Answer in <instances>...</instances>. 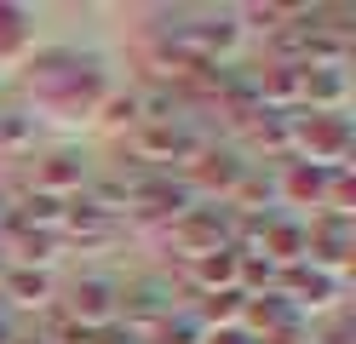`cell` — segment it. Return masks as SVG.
Returning a JSON list of instances; mask_svg holds the SVG:
<instances>
[{
  "instance_id": "1",
  "label": "cell",
  "mask_w": 356,
  "mask_h": 344,
  "mask_svg": "<svg viewBox=\"0 0 356 344\" xmlns=\"http://www.w3.org/2000/svg\"><path fill=\"white\" fill-rule=\"evenodd\" d=\"M207 144H225L213 132L207 115H178V121H149V126H132L121 138V149L132 161H144V172H184Z\"/></svg>"
},
{
  "instance_id": "2",
  "label": "cell",
  "mask_w": 356,
  "mask_h": 344,
  "mask_svg": "<svg viewBox=\"0 0 356 344\" xmlns=\"http://www.w3.org/2000/svg\"><path fill=\"white\" fill-rule=\"evenodd\" d=\"M178 310H184V287L172 281V275H132V281H121V310L115 321L121 327H132L138 338H149L161 321H172Z\"/></svg>"
},
{
  "instance_id": "3",
  "label": "cell",
  "mask_w": 356,
  "mask_h": 344,
  "mask_svg": "<svg viewBox=\"0 0 356 344\" xmlns=\"http://www.w3.org/2000/svg\"><path fill=\"white\" fill-rule=\"evenodd\" d=\"M350 115H316L293 109V161L310 167H350Z\"/></svg>"
},
{
  "instance_id": "4",
  "label": "cell",
  "mask_w": 356,
  "mask_h": 344,
  "mask_svg": "<svg viewBox=\"0 0 356 344\" xmlns=\"http://www.w3.org/2000/svg\"><path fill=\"white\" fill-rule=\"evenodd\" d=\"M230 229H236V213H230L225 201H213V206L195 201L178 224H167V247H172L178 264H190V259H202V252L230 247Z\"/></svg>"
},
{
  "instance_id": "5",
  "label": "cell",
  "mask_w": 356,
  "mask_h": 344,
  "mask_svg": "<svg viewBox=\"0 0 356 344\" xmlns=\"http://www.w3.org/2000/svg\"><path fill=\"white\" fill-rule=\"evenodd\" d=\"M195 206L190 195V183L178 178V172H138L132 178V195H127V218H138V224H178Z\"/></svg>"
},
{
  "instance_id": "6",
  "label": "cell",
  "mask_w": 356,
  "mask_h": 344,
  "mask_svg": "<svg viewBox=\"0 0 356 344\" xmlns=\"http://www.w3.org/2000/svg\"><path fill=\"white\" fill-rule=\"evenodd\" d=\"M248 167H253V161L241 155V144H207L178 178H184L190 195L207 206V201H230V190L241 183V172H248Z\"/></svg>"
},
{
  "instance_id": "7",
  "label": "cell",
  "mask_w": 356,
  "mask_h": 344,
  "mask_svg": "<svg viewBox=\"0 0 356 344\" xmlns=\"http://www.w3.org/2000/svg\"><path fill=\"white\" fill-rule=\"evenodd\" d=\"M167 40L184 46L195 63H225L241 46V23H236V12H202L195 23H167Z\"/></svg>"
},
{
  "instance_id": "8",
  "label": "cell",
  "mask_w": 356,
  "mask_h": 344,
  "mask_svg": "<svg viewBox=\"0 0 356 344\" xmlns=\"http://www.w3.org/2000/svg\"><path fill=\"white\" fill-rule=\"evenodd\" d=\"M58 310L70 316L75 327H86V333H92V327H115V310H121V281H115V275H104V270L75 275Z\"/></svg>"
},
{
  "instance_id": "9",
  "label": "cell",
  "mask_w": 356,
  "mask_h": 344,
  "mask_svg": "<svg viewBox=\"0 0 356 344\" xmlns=\"http://www.w3.org/2000/svg\"><path fill=\"white\" fill-rule=\"evenodd\" d=\"M86 183H92V155L86 149H75V144H58V149H47L35 161V183L29 190H47V195H81Z\"/></svg>"
},
{
  "instance_id": "10",
  "label": "cell",
  "mask_w": 356,
  "mask_h": 344,
  "mask_svg": "<svg viewBox=\"0 0 356 344\" xmlns=\"http://www.w3.org/2000/svg\"><path fill=\"white\" fill-rule=\"evenodd\" d=\"M0 304L6 310H52L58 304V281H52V270H29V264H6V275H0Z\"/></svg>"
},
{
  "instance_id": "11",
  "label": "cell",
  "mask_w": 356,
  "mask_h": 344,
  "mask_svg": "<svg viewBox=\"0 0 356 344\" xmlns=\"http://www.w3.org/2000/svg\"><path fill=\"white\" fill-rule=\"evenodd\" d=\"M230 213H282V190H276V167H264V161H253L248 172H241V183L230 190Z\"/></svg>"
},
{
  "instance_id": "12",
  "label": "cell",
  "mask_w": 356,
  "mask_h": 344,
  "mask_svg": "<svg viewBox=\"0 0 356 344\" xmlns=\"http://www.w3.org/2000/svg\"><path fill=\"white\" fill-rule=\"evenodd\" d=\"M40 138V115L29 104H0V155H24Z\"/></svg>"
},
{
  "instance_id": "13",
  "label": "cell",
  "mask_w": 356,
  "mask_h": 344,
  "mask_svg": "<svg viewBox=\"0 0 356 344\" xmlns=\"http://www.w3.org/2000/svg\"><path fill=\"white\" fill-rule=\"evenodd\" d=\"M29 12L24 6H0V63H24L29 58Z\"/></svg>"
},
{
  "instance_id": "14",
  "label": "cell",
  "mask_w": 356,
  "mask_h": 344,
  "mask_svg": "<svg viewBox=\"0 0 356 344\" xmlns=\"http://www.w3.org/2000/svg\"><path fill=\"white\" fill-rule=\"evenodd\" d=\"M12 344H52V338L40 333V327H17V333H12Z\"/></svg>"
},
{
  "instance_id": "15",
  "label": "cell",
  "mask_w": 356,
  "mask_h": 344,
  "mask_svg": "<svg viewBox=\"0 0 356 344\" xmlns=\"http://www.w3.org/2000/svg\"><path fill=\"white\" fill-rule=\"evenodd\" d=\"M12 333H17V316H12L6 304H0V344H12Z\"/></svg>"
},
{
  "instance_id": "16",
  "label": "cell",
  "mask_w": 356,
  "mask_h": 344,
  "mask_svg": "<svg viewBox=\"0 0 356 344\" xmlns=\"http://www.w3.org/2000/svg\"><path fill=\"white\" fill-rule=\"evenodd\" d=\"M0 275H6V252H0Z\"/></svg>"
},
{
  "instance_id": "17",
  "label": "cell",
  "mask_w": 356,
  "mask_h": 344,
  "mask_svg": "<svg viewBox=\"0 0 356 344\" xmlns=\"http://www.w3.org/2000/svg\"><path fill=\"white\" fill-rule=\"evenodd\" d=\"M0 92H6V81H0Z\"/></svg>"
}]
</instances>
